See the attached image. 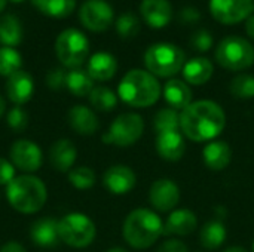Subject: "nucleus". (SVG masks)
I'll list each match as a JSON object with an SVG mask.
<instances>
[{
	"mask_svg": "<svg viewBox=\"0 0 254 252\" xmlns=\"http://www.w3.org/2000/svg\"><path fill=\"white\" fill-rule=\"evenodd\" d=\"M226 125L223 108L210 100L192 102L180 113V129L192 141H210L222 134Z\"/></svg>",
	"mask_w": 254,
	"mask_h": 252,
	"instance_id": "obj_1",
	"label": "nucleus"
},
{
	"mask_svg": "<svg viewBox=\"0 0 254 252\" xmlns=\"http://www.w3.org/2000/svg\"><path fill=\"white\" fill-rule=\"evenodd\" d=\"M6 198L15 211L21 214H34L45 206L48 190L40 178L27 174L15 177L6 186Z\"/></svg>",
	"mask_w": 254,
	"mask_h": 252,
	"instance_id": "obj_2",
	"label": "nucleus"
},
{
	"mask_svg": "<svg viewBox=\"0 0 254 252\" xmlns=\"http://www.w3.org/2000/svg\"><path fill=\"white\" fill-rule=\"evenodd\" d=\"M122 235L129 247L144 250L152 247L164 235V224L158 214L140 208L128 214L124 221Z\"/></svg>",
	"mask_w": 254,
	"mask_h": 252,
	"instance_id": "obj_3",
	"label": "nucleus"
},
{
	"mask_svg": "<svg viewBox=\"0 0 254 252\" xmlns=\"http://www.w3.org/2000/svg\"><path fill=\"white\" fill-rule=\"evenodd\" d=\"M118 94L131 107H149L159 100L161 85L147 70H131L121 80Z\"/></svg>",
	"mask_w": 254,
	"mask_h": 252,
	"instance_id": "obj_4",
	"label": "nucleus"
},
{
	"mask_svg": "<svg viewBox=\"0 0 254 252\" xmlns=\"http://www.w3.org/2000/svg\"><path fill=\"white\" fill-rule=\"evenodd\" d=\"M185 52L174 43L159 42L152 45L144 53V65L155 77H171L183 70L186 64Z\"/></svg>",
	"mask_w": 254,
	"mask_h": 252,
	"instance_id": "obj_5",
	"label": "nucleus"
},
{
	"mask_svg": "<svg viewBox=\"0 0 254 252\" xmlns=\"http://www.w3.org/2000/svg\"><path fill=\"white\" fill-rule=\"evenodd\" d=\"M217 62L231 71H241L254 64L253 45L238 36L225 37L216 49Z\"/></svg>",
	"mask_w": 254,
	"mask_h": 252,
	"instance_id": "obj_6",
	"label": "nucleus"
},
{
	"mask_svg": "<svg viewBox=\"0 0 254 252\" xmlns=\"http://www.w3.org/2000/svg\"><path fill=\"white\" fill-rule=\"evenodd\" d=\"M97 229L94 221L80 212H71L58 221L60 241L73 248H85L95 239Z\"/></svg>",
	"mask_w": 254,
	"mask_h": 252,
	"instance_id": "obj_7",
	"label": "nucleus"
},
{
	"mask_svg": "<svg viewBox=\"0 0 254 252\" xmlns=\"http://www.w3.org/2000/svg\"><path fill=\"white\" fill-rule=\"evenodd\" d=\"M55 52L64 67H68L70 70L79 68L88 58L89 43L82 31L76 28H67L57 37Z\"/></svg>",
	"mask_w": 254,
	"mask_h": 252,
	"instance_id": "obj_8",
	"label": "nucleus"
},
{
	"mask_svg": "<svg viewBox=\"0 0 254 252\" xmlns=\"http://www.w3.org/2000/svg\"><path fill=\"white\" fill-rule=\"evenodd\" d=\"M144 131V122L140 114L124 113L118 116L103 135V143L118 147H129L140 140Z\"/></svg>",
	"mask_w": 254,
	"mask_h": 252,
	"instance_id": "obj_9",
	"label": "nucleus"
},
{
	"mask_svg": "<svg viewBox=\"0 0 254 252\" xmlns=\"http://www.w3.org/2000/svg\"><path fill=\"white\" fill-rule=\"evenodd\" d=\"M253 10V0H210L213 18L225 25H234L249 19Z\"/></svg>",
	"mask_w": 254,
	"mask_h": 252,
	"instance_id": "obj_10",
	"label": "nucleus"
},
{
	"mask_svg": "<svg viewBox=\"0 0 254 252\" xmlns=\"http://www.w3.org/2000/svg\"><path fill=\"white\" fill-rule=\"evenodd\" d=\"M80 22L91 31H104L113 22V9L104 0H86L79 12Z\"/></svg>",
	"mask_w": 254,
	"mask_h": 252,
	"instance_id": "obj_11",
	"label": "nucleus"
},
{
	"mask_svg": "<svg viewBox=\"0 0 254 252\" xmlns=\"http://www.w3.org/2000/svg\"><path fill=\"white\" fill-rule=\"evenodd\" d=\"M10 160L15 168L24 172H36L43 163L40 147L30 140H18L10 147Z\"/></svg>",
	"mask_w": 254,
	"mask_h": 252,
	"instance_id": "obj_12",
	"label": "nucleus"
},
{
	"mask_svg": "<svg viewBox=\"0 0 254 252\" xmlns=\"http://www.w3.org/2000/svg\"><path fill=\"white\" fill-rule=\"evenodd\" d=\"M149 199L155 209L161 212H168L177 206L180 201V190L177 184L168 178L156 180L150 187Z\"/></svg>",
	"mask_w": 254,
	"mask_h": 252,
	"instance_id": "obj_13",
	"label": "nucleus"
},
{
	"mask_svg": "<svg viewBox=\"0 0 254 252\" xmlns=\"http://www.w3.org/2000/svg\"><path fill=\"white\" fill-rule=\"evenodd\" d=\"M135 174L129 166L115 165L110 166L103 175L104 187L113 195H127L135 186Z\"/></svg>",
	"mask_w": 254,
	"mask_h": 252,
	"instance_id": "obj_14",
	"label": "nucleus"
},
{
	"mask_svg": "<svg viewBox=\"0 0 254 252\" xmlns=\"http://www.w3.org/2000/svg\"><path fill=\"white\" fill-rule=\"evenodd\" d=\"M33 91H34V82L27 71L19 70L12 76H9L6 80L7 98L16 105H22L28 102L33 97Z\"/></svg>",
	"mask_w": 254,
	"mask_h": 252,
	"instance_id": "obj_15",
	"label": "nucleus"
},
{
	"mask_svg": "<svg viewBox=\"0 0 254 252\" xmlns=\"http://www.w3.org/2000/svg\"><path fill=\"white\" fill-rule=\"evenodd\" d=\"M143 19L153 28H162L170 24L173 6L168 0H143L140 4Z\"/></svg>",
	"mask_w": 254,
	"mask_h": 252,
	"instance_id": "obj_16",
	"label": "nucleus"
},
{
	"mask_svg": "<svg viewBox=\"0 0 254 252\" xmlns=\"http://www.w3.org/2000/svg\"><path fill=\"white\" fill-rule=\"evenodd\" d=\"M77 150L70 140H58L52 144L49 150L51 166L58 172H70L71 166L76 162Z\"/></svg>",
	"mask_w": 254,
	"mask_h": 252,
	"instance_id": "obj_17",
	"label": "nucleus"
},
{
	"mask_svg": "<svg viewBox=\"0 0 254 252\" xmlns=\"http://www.w3.org/2000/svg\"><path fill=\"white\" fill-rule=\"evenodd\" d=\"M70 128L79 135H92L98 131V119L86 105H74L67 114Z\"/></svg>",
	"mask_w": 254,
	"mask_h": 252,
	"instance_id": "obj_18",
	"label": "nucleus"
},
{
	"mask_svg": "<svg viewBox=\"0 0 254 252\" xmlns=\"http://www.w3.org/2000/svg\"><path fill=\"white\" fill-rule=\"evenodd\" d=\"M158 154L170 162L180 160L186 151V144L180 132H164L156 137Z\"/></svg>",
	"mask_w": 254,
	"mask_h": 252,
	"instance_id": "obj_19",
	"label": "nucleus"
},
{
	"mask_svg": "<svg viewBox=\"0 0 254 252\" xmlns=\"http://www.w3.org/2000/svg\"><path fill=\"white\" fill-rule=\"evenodd\" d=\"M31 241L42 248H52L58 244V221L54 218H40L31 224Z\"/></svg>",
	"mask_w": 254,
	"mask_h": 252,
	"instance_id": "obj_20",
	"label": "nucleus"
},
{
	"mask_svg": "<svg viewBox=\"0 0 254 252\" xmlns=\"http://www.w3.org/2000/svg\"><path fill=\"white\" fill-rule=\"evenodd\" d=\"M198 226L196 215L189 209H177L171 212L167 223L164 224V235L186 236L195 232Z\"/></svg>",
	"mask_w": 254,
	"mask_h": 252,
	"instance_id": "obj_21",
	"label": "nucleus"
},
{
	"mask_svg": "<svg viewBox=\"0 0 254 252\" xmlns=\"http://www.w3.org/2000/svg\"><path fill=\"white\" fill-rule=\"evenodd\" d=\"M202 159L211 171H223L232 159V150L225 141H211L202 150Z\"/></svg>",
	"mask_w": 254,
	"mask_h": 252,
	"instance_id": "obj_22",
	"label": "nucleus"
},
{
	"mask_svg": "<svg viewBox=\"0 0 254 252\" xmlns=\"http://www.w3.org/2000/svg\"><path fill=\"white\" fill-rule=\"evenodd\" d=\"M118 70L116 58L109 52H97L89 58L88 62V73L92 80L106 82L110 80Z\"/></svg>",
	"mask_w": 254,
	"mask_h": 252,
	"instance_id": "obj_23",
	"label": "nucleus"
},
{
	"mask_svg": "<svg viewBox=\"0 0 254 252\" xmlns=\"http://www.w3.org/2000/svg\"><path fill=\"white\" fill-rule=\"evenodd\" d=\"M165 101L174 110H185L192 104V91L186 82L179 79H171L164 86Z\"/></svg>",
	"mask_w": 254,
	"mask_h": 252,
	"instance_id": "obj_24",
	"label": "nucleus"
},
{
	"mask_svg": "<svg viewBox=\"0 0 254 252\" xmlns=\"http://www.w3.org/2000/svg\"><path fill=\"white\" fill-rule=\"evenodd\" d=\"M213 71H214V67L211 64V61L204 56H198L185 64L183 77L188 83L199 86V85L207 83L211 79Z\"/></svg>",
	"mask_w": 254,
	"mask_h": 252,
	"instance_id": "obj_25",
	"label": "nucleus"
},
{
	"mask_svg": "<svg viewBox=\"0 0 254 252\" xmlns=\"http://www.w3.org/2000/svg\"><path fill=\"white\" fill-rule=\"evenodd\" d=\"M65 88L76 97H88L94 89V80L88 71L82 68H71L65 76Z\"/></svg>",
	"mask_w": 254,
	"mask_h": 252,
	"instance_id": "obj_26",
	"label": "nucleus"
},
{
	"mask_svg": "<svg viewBox=\"0 0 254 252\" xmlns=\"http://www.w3.org/2000/svg\"><path fill=\"white\" fill-rule=\"evenodd\" d=\"M21 39H22V27H21L19 19L12 13L1 16L0 18V42L4 46L13 48L19 45Z\"/></svg>",
	"mask_w": 254,
	"mask_h": 252,
	"instance_id": "obj_27",
	"label": "nucleus"
},
{
	"mask_svg": "<svg viewBox=\"0 0 254 252\" xmlns=\"http://www.w3.org/2000/svg\"><path fill=\"white\" fill-rule=\"evenodd\" d=\"M199 239H201V245L205 250H211V251L217 250L226 241V227L223 226L222 221H210L204 224Z\"/></svg>",
	"mask_w": 254,
	"mask_h": 252,
	"instance_id": "obj_28",
	"label": "nucleus"
},
{
	"mask_svg": "<svg viewBox=\"0 0 254 252\" xmlns=\"http://www.w3.org/2000/svg\"><path fill=\"white\" fill-rule=\"evenodd\" d=\"M31 1L40 12L55 18H63L70 15L76 6V0H31Z\"/></svg>",
	"mask_w": 254,
	"mask_h": 252,
	"instance_id": "obj_29",
	"label": "nucleus"
},
{
	"mask_svg": "<svg viewBox=\"0 0 254 252\" xmlns=\"http://www.w3.org/2000/svg\"><path fill=\"white\" fill-rule=\"evenodd\" d=\"M153 128L156 134H164V132H179L180 129V114L177 110L168 107L162 108L156 113L153 119Z\"/></svg>",
	"mask_w": 254,
	"mask_h": 252,
	"instance_id": "obj_30",
	"label": "nucleus"
},
{
	"mask_svg": "<svg viewBox=\"0 0 254 252\" xmlns=\"http://www.w3.org/2000/svg\"><path fill=\"white\" fill-rule=\"evenodd\" d=\"M89 102L98 111H112L118 104V97L115 92L106 86H97L91 91Z\"/></svg>",
	"mask_w": 254,
	"mask_h": 252,
	"instance_id": "obj_31",
	"label": "nucleus"
},
{
	"mask_svg": "<svg viewBox=\"0 0 254 252\" xmlns=\"http://www.w3.org/2000/svg\"><path fill=\"white\" fill-rule=\"evenodd\" d=\"M22 65L21 55L9 46L0 48V74L4 77L12 76L13 73L19 71Z\"/></svg>",
	"mask_w": 254,
	"mask_h": 252,
	"instance_id": "obj_32",
	"label": "nucleus"
},
{
	"mask_svg": "<svg viewBox=\"0 0 254 252\" xmlns=\"http://www.w3.org/2000/svg\"><path fill=\"white\" fill-rule=\"evenodd\" d=\"M229 91L235 98L250 100L254 98V76L252 74H238L232 79Z\"/></svg>",
	"mask_w": 254,
	"mask_h": 252,
	"instance_id": "obj_33",
	"label": "nucleus"
},
{
	"mask_svg": "<svg viewBox=\"0 0 254 252\" xmlns=\"http://www.w3.org/2000/svg\"><path fill=\"white\" fill-rule=\"evenodd\" d=\"M68 181L79 190L91 189L95 184V172L88 166H77L68 172Z\"/></svg>",
	"mask_w": 254,
	"mask_h": 252,
	"instance_id": "obj_34",
	"label": "nucleus"
},
{
	"mask_svg": "<svg viewBox=\"0 0 254 252\" xmlns=\"http://www.w3.org/2000/svg\"><path fill=\"white\" fill-rule=\"evenodd\" d=\"M116 31L122 37H132L140 31V21L132 13H122L116 19Z\"/></svg>",
	"mask_w": 254,
	"mask_h": 252,
	"instance_id": "obj_35",
	"label": "nucleus"
},
{
	"mask_svg": "<svg viewBox=\"0 0 254 252\" xmlns=\"http://www.w3.org/2000/svg\"><path fill=\"white\" fill-rule=\"evenodd\" d=\"M6 123L7 126L15 131V132H22L27 125H28V114L25 113L24 108H21L19 105L10 108L7 111V116H6Z\"/></svg>",
	"mask_w": 254,
	"mask_h": 252,
	"instance_id": "obj_36",
	"label": "nucleus"
},
{
	"mask_svg": "<svg viewBox=\"0 0 254 252\" xmlns=\"http://www.w3.org/2000/svg\"><path fill=\"white\" fill-rule=\"evenodd\" d=\"M213 43H214V39L208 30H198L190 39L192 48H195L199 52H207L208 49H211Z\"/></svg>",
	"mask_w": 254,
	"mask_h": 252,
	"instance_id": "obj_37",
	"label": "nucleus"
},
{
	"mask_svg": "<svg viewBox=\"0 0 254 252\" xmlns=\"http://www.w3.org/2000/svg\"><path fill=\"white\" fill-rule=\"evenodd\" d=\"M65 76L67 71H64V68H52L48 74H46V85L52 89V91H58L63 89L65 86Z\"/></svg>",
	"mask_w": 254,
	"mask_h": 252,
	"instance_id": "obj_38",
	"label": "nucleus"
},
{
	"mask_svg": "<svg viewBox=\"0 0 254 252\" xmlns=\"http://www.w3.org/2000/svg\"><path fill=\"white\" fill-rule=\"evenodd\" d=\"M13 178H15L13 163L0 157V186H7Z\"/></svg>",
	"mask_w": 254,
	"mask_h": 252,
	"instance_id": "obj_39",
	"label": "nucleus"
},
{
	"mask_svg": "<svg viewBox=\"0 0 254 252\" xmlns=\"http://www.w3.org/2000/svg\"><path fill=\"white\" fill-rule=\"evenodd\" d=\"M201 19V12L193 6H186L179 12V21L182 24H195Z\"/></svg>",
	"mask_w": 254,
	"mask_h": 252,
	"instance_id": "obj_40",
	"label": "nucleus"
},
{
	"mask_svg": "<svg viewBox=\"0 0 254 252\" xmlns=\"http://www.w3.org/2000/svg\"><path fill=\"white\" fill-rule=\"evenodd\" d=\"M158 252H189V251H188V247H186L182 241L170 239V241H165V242L159 247Z\"/></svg>",
	"mask_w": 254,
	"mask_h": 252,
	"instance_id": "obj_41",
	"label": "nucleus"
},
{
	"mask_svg": "<svg viewBox=\"0 0 254 252\" xmlns=\"http://www.w3.org/2000/svg\"><path fill=\"white\" fill-rule=\"evenodd\" d=\"M0 252H27L24 250V247H21L16 242H7L1 247Z\"/></svg>",
	"mask_w": 254,
	"mask_h": 252,
	"instance_id": "obj_42",
	"label": "nucleus"
},
{
	"mask_svg": "<svg viewBox=\"0 0 254 252\" xmlns=\"http://www.w3.org/2000/svg\"><path fill=\"white\" fill-rule=\"evenodd\" d=\"M246 31H247V34L254 39V15H252L247 21H246Z\"/></svg>",
	"mask_w": 254,
	"mask_h": 252,
	"instance_id": "obj_43",
	"label": "nucleus"
},
{
	"mask_svg": "<svg viewBox=\"0 0 254 252\" xmlns=\"http://www.w3.org/2000/svg\"><path fill=\"white\" fill-rule=\"evenodd\" d=\"M223 252H249L246 248H241V247H231L228 250H225Z\"/></svg>",
	"mask_w": 254,
	"mask_h": 252,
	"instance_id": "obj_44",
	"label": "nucleus"
},
{
	"mask_svg": "<svg viewBox=\"0 0 254 252\" xmlns=\"http://www.w3.org/2000/svg\"><path fill=\"white\" fill-rule=\"evenodd\" d=\"M4 108H6V102H4V100L0 97V117H1V114L4 113Z\"/></svg>",
	"mask_w": 254,
	"mask_h": 252,
	"instance_id": "obj_45",
	"label": "nucleus"
},
{
	"mask_svg": "<svg viewBox=\"0 0 254 252\" xmlns=\"http://www.w3.org/2000/svg\"><path fill=\"white\" fill-rule=\"evenodd\" d=\"M107 252H129L127 251L125 248H121V247H116V248H110Z\"/></svg>",
	"mask_w": 254,
	"mask_h": 252,
	"instance_id": "obj_46",
	"label": "nucleus"
},
{
	"mask_svg": "<svg viewBox=\"0 0 254 252\" xmlns=\"http://www.w3.org/2000/svg\"><path fill=\"white\" fill-rule=\"evenodd\" d=\"M4 6H6V0H0V12L4 9Z\"/></svg>",
	"mask_w": 254,
	"mask_h": 252,
	"instance_id": "obj_47",
	"label": "nucleus"
},
{
	"mask_svg": "<svg viewBox=\"0 0 254 252\" xmlns=\"http://www.w3.org/2000/svg\"><path fill=\"white\" fill-rule=\"evenodd\" d=\"M12 1H21V0H12Z\"/></svg>",
	"mask_w": 254,
	"mask_h": 252,
	"instance_id": "obj_48",
	"label": "nucleus"
},
{
	"mask_svg": "<svg viewBox=\"0 0 254 252\" xmlns=\"http://www.w3.org/2000/svg\"><path fill=\"white\" fill-rule=\"evenodd\" d=\"M253 251H254V242H253Z\"/></svg>",
	"mask_w": 254,
	"mask_h": 252,
	"instance_id": "obj_49",
	"label": "nucleus"
}]
</instances>
